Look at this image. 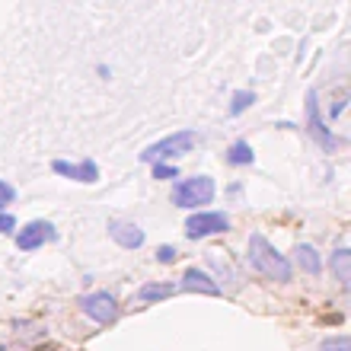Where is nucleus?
Masks as SVG:
<instances>
[{"label": "nucleus", "mask_w": 351, "mask_h": 351, "mask_svg": "<svg viewBox=\"0 0 351 351\" xmlns=\"http://www.w3.org/2000/svg\"><path fill=\"white\" fill-rule=\"evenodd\" d=\"M246 256H250V265L256 268L259 275L271 278V281H291V262H287V256H281L262 233H252L250 237Z\"/></svg>", "instance_id": "1"}, {"label": "nucleus", "mask_w": 351, "mask_h": 351, "mask_svg": "<svg viewBox=\"0 0 351 351\" xmlns=\"http://www.w3.org/2000/svg\"><path fill=\"white\" fill-rule=\"evenodd\" d=\"M195 144H198V134H195V131H176V134H167V138L154 141L150 147H144L141 160L157 167V163H163V160H173V157H182V154H189Z\"/></svg>", "instance_id": "2"}, {"label": "nucleus", "mask_w": 351, "mask_h": 351, "mask_svg": "<svg viewBox=\"0 0 351 351\" xmlns=\"http://www.w3.org/2000/svg\"><path fill=\"white\" fill-rule=\"evenodd\" d=\"M214 192H217V189H214L211 176H192V179L176 182L173 202L179 204V208H198V204H211Z\"/></svg>", "instance_id": "3"}, {"label": "nucleus", "mask_w": 351, "mask_h": 351, "mask_svg": "<svg viewBox=\"0 0 351 351\" xmlns=\"http://www.w3.org/2000/svg\"><path fill=\"white\" fill-rule=\"evenodd\" d=\"M230 227V217L223 211H195L189 221H185V237L189 240H204V237H214V233H223Z\"/></svg>", "instance_id": "4"}, {"label": "nucleus", "mask_w": 351, "mask_h": 351, "mask_svg": "<svg viewBox=\"0 0 351 351\" xmlns=\"http://www.w3.org/2000/svg\"><path fill=\"white\" fill-rule=\"evenodd\" d=\"M80 306H84V313L90 316L93 323H99V326H109L119 319V300L112 294H106V291L80 297Z\"/></svg>", "instance_id": "5"}, {"label": "nucleus", "mask_w": 351, "mask_h": 351, "mask_svg": "<svg viewBox=\"0 0 351 351\" xmlns=\"http://www.w3.org/2000/svg\"><path fill=\"white\" fill-rule=\"evenodd\" d=\"M58 233H55V227L48 221H32V223H26L23 230L16 233V246L23 252H29V250H38V246H45V243H51Z\"/></svg>", "instance_id": "6"}, {"label": "nucleus", "mask_w": 351, "mask_h": 351, "mask_svg": "<svg viewBox=\"0 0 351 351\" xmlns=\"http://www.w3.org/2000/svg\"><path fill=\"white\" fill-rule=\"evenodd\" d=\"M51 169H55L58 176H67V179H74V182H96V176H99V169H96V163H93V160H84V163H67V160H55V163H51Z\"/></svg>", "instance_id": "7"}, {"label": "nucleus", "mask_w": 351, "mask_h": 351, "mask_svg": "<svg viewBox=\"0 0 351 351\" xmlns=\"http://www.w3.org/2000/svg\"><path fill=\"white\" fill-rule=\"evenodd\" d=\"M306 121H310V134H313L323 147H335V138L329 134V128L323 125V119H319V102H316V93L306 96Z\"/></svg>", "instance_id": "8"}, {"label": "nucleus", "mask_w": 351, "mask_h": 351, "mask_svg": "<svg viewBox=\"0 0 351 351\" xmlns=\"http://www.w3.org/2000/svg\"><path fill=\"white\" fill-rule=\"evenodd\" d=\"M182 291H198V294H208V297H217L221 294V285L214 281V278H208L204 271H198V268H189L182 275Z\"/></svg>", "instance_id": "9"}, {"label": "nucleus", "mask_w": 351, "mask_h": 351, "mask_svg": "<svg viewBox=\"0 0 351 351\" xmlns=\"http://www.w3.org/2000/svg\"><path fill=\"white\" fill-rule=\"evenodd\" d=\"M109 233H112V240L119 243L121 250H138L141 243H144V230L141 227H134V223H112L109 227Z\"/></svg>", "instance_id": "10"}, {"label": "nucleus", "mask_w": 351, "mask_h": 351, "mask_svg": "<svg viewBox=\"0 0 351 351\" xmlns=\"http://www.w3.org/2000/svg\"><path fill=\"white\" fill-rule=\"evenodd\" d=\"M294 256H297V265L304 268V271H310V275H319V271H323V259L316 256V250L310 243H297Z\"/></svg>", "instance_id": "11"}, {"label": "nucleus", "mask_w": 351, "mask_h": 351, "mask_svg": "<svg viewBox=\"0 0 351 351\" xmlns=\"http://www.w3.org/2000/svg\"><path fill=\"white\" fill-rule=\"evenodd\" d=\"M332 271H335V278H339V285L342 287L351 285V252L345 250V246L332 252Z\"/></svg>", "instance_id": "12"}, {"label": "nucleus", "mask_w": 351, "mask_h": 351, "mask_svg": "<svg viewBox=\"0 0 351 351\" xmlns=\"http://www.w3.org/2000/svg\"><path fill=\"white\" fill-rule=\"evenodd\" d=\"M179 287L176 285H144L134 294V300H141V304H150V300H163V297H173Z\"/></svg>", "instance_id": "13"}, {"label": "nucleus", "mask_w": 351, "mask_h": 351, "mask_svg": "<svg viewBox=\"0 0 351 351\" xmlns=\"http://www.w3.org/2000/svg\"><path fill=\"white\" fill-rule=\"evenodd\" d=\"M227 163H233V167H250L252 163V147L246 144V141L230 144V150H227Z\"/></svg>", "instance_id": "14"}, {"label": "nucleus", "mask_w": 351, "mask_h": 351, "mask_svg": "<svg viewBox=\"0 0 351 351\" xmlns=\"http://www.w3.org/2000/svg\"><path fill=\"white\" fill-rule=\"evenodd\" d=\"M256 102V96L252 93H246V90H240V93H233V102H230V115H240V112H246Z\"/></svg>", "instance_id": "15"}, {"label": "nucleus", "mask_w": 351, "mask_h": 351, "mask_svg": "<svg viewBox=\"0 0 351 351\" xmlns=\"http://www.w3.org/2000/svg\"><path fill=\"white\" fill-rule=\"evenodd\" d=\"M351 342L345 339V335H339V339H326L323 345H319V351H348Z\"/></svg>", "instance_id": "16"}, {"label": "nucleus", "mask_w": 351, "mask_h": 351, "mask_svg": "<svg viewBox=\"0 0 351 351\" xmlns=\"http://www.w3.org/2000/svg\"><path fill=\"white\" fill-rule=\"evenodd\" d=\"M176 176H179V169L173 163H157L154 167V179H176Z\"/></svg>", "instance_id": "17"}, {"label": "nucleus", "mask_w": 351, "mask_h": 351, "mask_svg": "<svg viewBox=\"0 0 351 351\" xmlns=\"http://www.w3.org/2000/svg\"><path fill=\"white\" fill-rule=\"evenodd\" d=\"M13 198H16V192H13V185H7L3 179H0V211H3V208H7V204L13 202Z\"/></svg>", "instance_id": "18"}, {"label": "nucleus", "mask_w": 351, "mask_h": 351, "mask_svg": "<svg viewBox=\"0 0 351 351\" xmlns=\"http://www.w3.org/2000/svg\"><path fill=\"white\" fill-rule=\"evenodd\" d=\"M176 256H179V252H176L173 246H160V250H157V259L167 262V265H169V262H176Z\"/></svg>", "instance_id": "19"}, {"label": "nucleus", "mask_w": 351, "mask_h": 351, "mask_svg": "<svg viewBox=\"0 0 351 351\" xmlns=\"http://www.w3.org/2000/svg\"><path fill=\"white\" fill-rule=\"evenodd\" d=\"M16 227V221H13V214H0V233H10Z\"/></svg>", "instance_id": "20"}]
</instances>
